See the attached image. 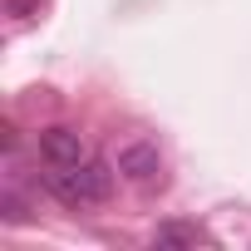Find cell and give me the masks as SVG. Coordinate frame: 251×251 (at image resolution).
Wrapping results in <instances>:
<instances>
[{"label":"cell","instance_id":"6da1fadb","mask_svg":"<svg viewBox=\"0 0 251 251\" xmlns=\"http://www.w3.org/2000/svg\"><path fill=\"white\" fill-rule=\"evenodd\" d=\"M45 192H50L54 202L84 212V207L108 202V192H113V173H108L103 163L84 158V163H74V168H50V173H45Z\"/></svg>","mask_w":251,"mask_h":251},{"label":"cell","instance_id":"7a4b0ae2","mask_svg":"<svg viewBox=\"0 0 251 251\" xmlns=\"http://www.w3.org/2000/svg\"><path fill=\"white\" fill-rule=\"evenodd\" d=\"M113 173L123 177V182H133V187H153V182H163V153H158V143H148V138H128L118 148V158H113Z\"/></svg>","mask_w":251,"mask_h":251},{"label":"cell","instance_id":"3957f363","mask_svg":"<svg viewBox=\"0 0 251 251\" xmlns=\"http://www.w3.org/2000/svg\"><path fill=\"white\" fill-rule=\"evenodd\" d=\"M40 158H45V168H74V163H84L89 158V148H84V138H79V128H64V123H54V128H40Z\"/></svg>","mask_w":251,"mask_h":251},{"label":"cell","instance_id":"277c9868","mask_svg":"<svg viewBox=\"0 0 251 251\" xmlns=\"http://www.w3.org/2000/svg\"><path fill=\"white\" fill-rule=\"evenodd\" d=\"M153 241H158V246H217L212 231L197 226V222H163V226L153 231Z\"/></svg>","mask_w":251,"mask_h":251}]
</instances>
